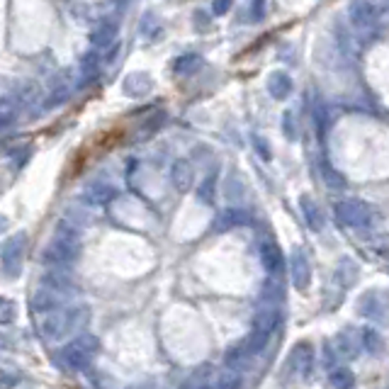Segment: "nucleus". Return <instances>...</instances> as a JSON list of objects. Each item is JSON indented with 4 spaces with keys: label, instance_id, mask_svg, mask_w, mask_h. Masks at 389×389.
<instances>
[{
    "label": "nucleus",
    "instance_id": "c85d7f7f",
    "mask_svg": "<svg viewBox=\"0 0 389 389\" xmlns=\"http://www.w3.org/2000/svg\"><path fill=\"white\" fill-rule=\"evenodd\" d=\"M159 32H161V25L156 20V15L146 13L144 20H141V34H144V39H156Z\"/></svg>",
    "mask_w": 389,
    "mask_h": 389
},
{
    "label": "nucleus",
    "instance_id": "72a5a7b5",
    "mask_svg": "<svg viewBox=\"0 0 389 389\" xmlns=\"http://www.w3.org/2000/svg\"><path fill=\"white\" fill-rule=\"evenodd\" d=\"M13 302H10V299H3V314H0V322L3 324H10L13 322Z\"/></svg>",
    "mask_w": 389,
    "mask_h": 389
},
{
    "label": "nucleus",
    "instance_id": "7c9ffc66",
    "mask_svg": "<svg viewBox=\"0 0 389 389\" xmlns=\"http://www.w3.org/2000/svg\"><path fill=\"white\" fill-rule=\"evenodd\" d=\"M282 129H285L287 139H297V119L292 117V112H285V117H282Z\"/></svg>",
    "mask_w": 389,
    "mask_h": 389
},
{
    "label": "nucleus",
    "instance_id": "9b49d317",
    "mask_svg": "<svg viewBox=\"0 0 389 389\" xmlns=\"http://www.w3.org/2000/svg\"><path fill=\"white\" fill-rule=\"evenodd\" d=\"M287 365H290V370H292L297 377H307L309 372L314 370V345L307 343V341L297 343V345L292 348Z\"/></svg>",
    "mask_w": 389,
    "mask_h": 389
},
{
    "label": "nucleus",
    "instance_id": "423d86ee",
    "mask_svg": "<svg viewBox=\"0 0 389 389\" xmlns=\"http://www.w3.org/2000/svg\"><path fill=\"white\" fill-rule=\"evenodd\" d=\"M380 20V3L377 0H350L348 3V22L360 34H370Z\"/></svg>",
    "mask_w": 389,
    "mask_h": 389
},
{
    "label": "nucleus",
    "instance_id": "c756f323",
    "mask_svg": "<svg viewBox=\"0 0 389 389\" xmlns=\"http://www.w3.org/2000/svg\"><path fill=\"white\" fill-rule=\"evenodd\" d=\"M13 117H15V105L10 98H5L3 103H0V124L8 127V124L13 122Z\"/></svg>",
    "mask_w": 389,
    "mask_h": 389
},
{
    "label": "nucleus",
    "instance_id": "f704fd0d",
    "mask_svg": "<svg viewBox=\"0 0 389 389\" xmlns=\"http://www.w3.org/2000/svg\"><path fill=\"white\" fill-rule=\"evenodd\" d=\"M18 380H20V377H15V375H13V367H5V370H3V387H5V389H10V387L15 385V382H18Z\"/></svg>",
    "mask_w": 389,
    "mask_h": 389
},
{
    "label": "nucleus",
    "instance_id": "aec40b11",
    "mask_svg": "<svg viewBox=\"0 0 389 389\" xmlns=\"http://www.w3.org/2000/svg\"><path fill=\"white\" fill-rule=\"evenodd\" d=\"M268 93L272 100H285L292 93V78L285 71H275L268 78Z\"/></svg>",
    "mask_w": 389,
    "mask_h": 389
},
{
    "label": "nucleus",
    "instance_id": "bb28decb",
    "mask_svg": "<svg viewBox=\"0 0 389 389\" xmlns=\"http://www.w3.org/2000/svg\"><path fill=\"white\" fill-rule=\"evenodd\" d=\"M214 194H217V176H207L197 187V197L204 204H214Z\"/></svg>",
    "mask_w": 389,
    "mask_h": 389
},
{
    "label": "nucleus",
    "instance_id": "a878e982",
    "mask_svg": "<svg viewBox=\"0 0 389 389\" xmlns=\"http://www.w3.org/2000/svg\"><path fill=\"white\" fill-rule=\"evenodd\" d=\"M362 345H365V348L370 350L372 355H380L382 350H385V341H382L380 331H375V329H365V331H362Z\"/></svg>",
    "mask_w": 389,
    "mask_h": 389
},
{
    "label": "nucleus",
    "instance_id": "1a4fd4ad",
    "mask_svg": "<svg viewBox=\"0 0 389 389\" xmlns=\"http://www.w3.org/2000/svg\"><path fill=\"white\" fill-rule=\"evenodd\" d=\"M68 297H71V292L68 290H59V287H51V285H44V282H41L32 294V312L44 314V312H51V309H56V307H64V304H68Z\"/></svg>",
    "mask_w": 389,
    "mask_h": 389
},
{
    "label": "nucleus",
    "instance_id": "f03ea898",
    "mask_svg": "<svg viewBox=\"0 0 389 389\" xmlns=\"http://www.w3.org/2000/svg\"><path fill=\"white\" fill-rule=\"evenodd\" d=\"M78 251H81L78 227L71 222H61L56 224V231L46 244L41 261H44L46 268H71V263L78 258Z\"/></svg>",
    "mask_w": 389,
    "mask_h": 389
},
{
    "label": "nucleus",
    "instance_id": "c9c22d12",
    "mask_svg": "<svg viewBox=\"0 0 389 389\" xmlns=\"http://www.w3.org/2000/svg\"><path fill=\"white\" fill-rule=\"evenodd\" d=\"M253 144L258 146V154L263 156V159H270V151H268V144L261 139V136H253Z\"/></svg>",
    "mask_w": 389,
    "mask_h": 389
},
{
    "label": "nucleus",
    "instance_id": "7ed1b4c3",
    "mask_svg": "<svg viewBox=\"0 0 389 389\" xmlns=\"http://www.w3.org/2000/svg\"><path fill=\"white\" fill-rule=\"evenodd\" d=\"M100 348V341L93 334H78L71 343H66L64 348L59 350V362L66 367V370L81 372L86 367H91L93 357H95Z\"/></svg>",
    "mask_w": 389,
    "mask_h": 389
},
{
    "label": "nucleus",
    "instance_id": "9d476101",
    "mask_svg": "<svg viewBox=\"0 0 389 389\" xmlns=\"http://www.w3.org/2000/svg\"><path fill=\"white\" fill-rule=\"evenodd\" d=\"M360 32L353 27V25H345L343 20H336L334 25V37H336V44H338L341 54L345 59H360L362 54V44H360Z\"/></svg>",
    "mask_w": 389,
    "mask_h": 389
},
{
    "label": "nucleus",
    "instance_id": "412c9836",
    "mask_svg": "<svg viewBox=\"0 0 389 389\" xmlns=\"http://www.w3.org/2000/svg\"><path fill=\"white\" fill-rule=\"evenodd\" d=\"M114 39H117V25L114 22H100L95 32L91 34L93 49H107L114 44Z\"/></svg>",
    "mask_w": 389,
    "mask_h": 389
},
{
    "label": "nucleus",
    "instance_id": "b1692460",
    "mask_svg": "<svg viewBox=\"0 0 389 389\" xmlns=\"http://www.w3.org/2000/svg\"><path fill=\"white\" fill-rule=\"evenodd\" d=\"M329 385L331 389H353L355 385L353 370H348V367H334L329 375Z\"/></svg>",
    "mask_w": 389,
    "mask_h": 389
},
{
    "label": "nucleus",
    "instance_id": "4468645a",
    "mask_svg": "<svg viewBox=\"0 0 389 389\" xmlns=\"http://www.w3.org/2000/svg\"><path fill=\"white\" fill-rule=\"evenodd\" d=\"M83 197H86V202L95 204V207H103V204H110L114 197H117V190H114L110 183L105 180H93L86 185V190H83Z\"/></svg>",
    "mask_w": 389,
    "mask_h": 389
},
{
    "label": "nucleus",
    "instance_id": "6e6552de",
    "mask_svg": "<svg viewBox=\"0 0 389 389\" xmlns=\"http://www.w3.org/2000/svg\"><path fill=\"white\" fill-rule=\"evenodd\" d=\"M357 312L375 324H389V292L370 290L357 299Z\"/></svg>",
    "mask_w": 389,
    "mask_h": 389
},
{
    "label": "nucleus",
    "instance_id": "473e14b6",
    "mask_svg": "<svg viewBox=\"0 0 389 389\" xmlns=\"http://www.w3.org/2000/svg\"><path fill=\"white\" fill-rule=\"evenodd\" d=\"M231 5H234V0H212V13L214 15H227Z\"/></svg>",
    "mask_w": 389,
    "mask_h": 389
},
{
    "label": "nucleus",
    "instance_id": "dca6fc26",
    "mask_svg": "<svg viewBox=\"0 0 389 389\" xmlns=\"http://www.w3.org/2000/svg\"><path fill=\"white\" fill-rule=\"evenodd\" d=\"M261 261H263V265H265V270L272 272V275H277V272L285 268V258H282L280 246L272 239H265L261 244Z\"/></svg>",
    "mask_w": 389,
    "mask_h": 389
},
{
    "label": "nucleus",
    "instance_id": "f3484780",
    "mask_svg": "<svg viewBox=\"0 0 389 389\" xmlns=\"http://www.w3.org/2000/svg\"><path fill=\"white\" fill-rule=\"evenodd\" d=\"M192 180H194V176H192V166H190V163H187L185 159L173 161V166H171V185L176 187L178 192H187L192 187Z\"/></svg>",
    "mask_w": 389,
    "mask_h": 389
},
{
    "label": "nucleus",
    "instance_id": "5701e85b",
    "mask_svg": "<svg viewBox=\"0 0 389 389\" xmlns=\"http://www.w3.org/2000/svg\"><path fill=\"white\" fill-rule=\"evenodd\" d=\"M15 98H18V107L20 105H22V107H37L39 100H41V93H39V88H37L34 83H20Z\"/></svg>",
    "mask_w": 389,
    "mask_h": 389
},
{
    "label": "nucleus",
    "instance_id": "2eb2a0df",
    "mask_svg": "<svg viewBox=\"0 0 389 389\" xmlns=\"http://www.w3.org/2000/svg\"><path fill=\"white\" fill-rule=\"evenodd\" d=\"M299 209H302V217L304 222H307V227L312 231H322L326 219H324V212L322 207L317 204V199L312 197V194H302L299 197Z\"/></svg>",
    "mask_w": 389,
    "mask_h": 389
},
{
    "label": "nucleus",
    "instance_id": "4be33fe9",
    "mask_svg": "<svg viewBox=\"0 0 389 389\" xmlns=\"http://www.w3.org/2000/svg\"><path fill=\"white\" fill-rule=\"evenodd\" d=\"M124 91L131 98H144L151 91V78L146 73H131L127 81H124Z\"/></svg>",
    "mask_w": 389,
    "mask_h": 389
},
{
    "label": "nucleus",
    "instance_id": "6ab92c4d",
    "mask_svg": "<svg viewBox=\"0 0 389 389\" xmlns=\"http://www.w3.org/2000/svg\"><path fill=\"white\" fill-rule=\"evenodd\" d=\"M334 277L343 290L345 287H353L357 282V277H360V268H357V263L353 258H341L338 265H336Z\"/></svg>",
    "mask_w": 389,
    "mask_h": 389
},
{
    "label": "nucleus",
    "instance_id": "cd10ccee",
    "mask_svg": "<svg viewBox=\"0 0 389 389\" xmlns=\"http://www.w3.org/2000/svg\"><path fill=\"white\" fill-rule=\"evenodd\" d=\"M199 64H202V59H199L197 54H185V56H180V59H176L173 71H176L178 76H187V73H192Z\"/></svg>",
    "mask_w": 389,
    "mask_h": 389
},
{
    "label": "nucleus",
    "instance_id": "ddd939ff",
    "mask_svg": "<svg viewBox=\"0 0 389 389\" xmlns=\"http://www.w3.org/2000/svg\"><path fill=\"white\" fill-rule=\"evenodd\" d=\"M329 345H331V343H329ZM360 345H362V336L357 334L355 329H345V331H341V334L336 336V341H334V345H331V348L336 350L334 355L355 357L357 350H360Z\"/></svg>",
    "mask_w": 389,
    "mask_h": 389
},
{
    "label": "nucleus",
    "instance_id": "f257e3e1",
    "mask_svg": "<svg viewBox=\"0 0 389 389\" xmlns=\"http://www.w3.org/2000/svg\"><path fill=\"white\" fill-rule=\"evenodd\" d=\"M91 319V309L86 304H64L51 312L37 314V329L46 341H64L66 336L78 334Z\"/></svg>",
    "mask_w": 389,
    "mask_h": 389
},
{
    "label": "nucleus",
    "instance_id": "2f4dec72",
    "mask_svg": "<svg viewBox=\"0 0 389 389\" xmlns=\"http://www.w3.org/2000/svg\"><path fill=\"white\" fill-rule=\"evenodd\" d=\"M263 15H265V0H251V18L258 22V20H263Z\"/></svg>",
    "mask_w": 389,
    "mask_h": 389
},
{
    "label": "nucleus",
    "instance_id": "0eeeda50",
    "mask_svg": "<svg viewBox=\"0 0 389 389\" xmlns=\"http://www.w3.org/2000/svg\"><path fill=\"white\" fill-rule=\"evenodd\" d=\"M27 253V234H15L5 239L3 249H0V261H3L5 277H15L22 270V261Z\"/></svg>",
    "mask_w": 389,
    "mask_h": 389
},
{
    "label": "nucleus",
    "instance_id": "a211bd4d",
    "mask_svg": "<svg viewBox=\"0 0 389 389\" xmlns=\"http://www.w3.org/2000/svg\"><path fill=\"white\" fill-rule=\"evenodd\" d=\"M249 222H251V217H249L246 209L229 207L217 217V222H214V231H229V229H236V227H244V224H249Z\"/></svg>",
    "mask_w": 389,
    "mask_h": 389
},
{
    "label": "nucleus",
    "instance_id": "20e7f679",
    "mask_svg": "<svg viewBox=\"0 0 389 389\" xmlns=\"http://www.w3.org/2000/svg\"><path fill=\"white\" fill-rule=\"evenodd\" d=\"M277 322H280V312H277V307H272V304L261 307L258 314L253 317V329H251V336L241 345H244V348L249 350L251 355L261 353V350L268 345V341H270V336H272V331H275Z\"/></svg>",
    "mask_w": 389,
    "mask_h": 389
},
{
    "label": "nucleus",
    "instance_id": "39448f33",
    "mask_svg": "<svg viewBox=\"0 0 389 389\" xmlns=\"http://www.w3.org/2000/svg\"><path fill=\"white\" fill-rule=\"evenodd\" d=\"M334 212L345 229H367L375 222V209L362 199H341Z\"/></svg>",
    "mask_w": 389,
    "mask_h": 389
},
{
    "label": "nucleus",
    "instance_id": "393cba45",
    "mask_svg": "<svg viewBox=\"0 0 389 389\" xmlns=\"http://www.w3.org/2000/svg\"><path fill=\"white\" fill-rule=\"evenodd\" d=\"M322 178H324V185L329 187V190H345V178L341 176L334 166H329V163L322 166Z\"/></svg>",
    "mask_w": 389,
    "mask_h": 389
},
{
    "label": "nucleus",
    "instance_id": "f8f14e48",
    "mask_svg": "<svg viewBox=\"0 0 389 389\" xmlns=\"http://www.w3.org/2000/svg\"><path fill=\"white\" fill-rule=\"evenodd\" d=\"M290 277H292V285L297 287L299 292H304L312 282V265L307 261V253L302 249H294L292 251V258H290Z\"/></svg>",
    "mask_w": 389,
    "mask_h": 389
}]
</instances>
